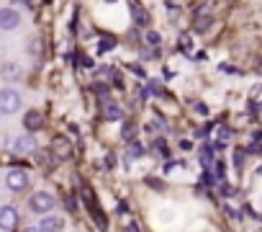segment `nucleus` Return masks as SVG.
Listing matches in <instances>:
<instances>
[{"label":"nucleus","instance_id":"1","mask_svg":"<svg viewBox=\"0 0 262 232\" xmlns=\"http://www.w3.org/2000/svg\"><path fill=\"white\" fill-rule=\"evenodd\" d=\"M21 103H24V98H21V93L16 88H3L0 90V113L3 116L16 113L21 108Z\"/></svg>","mask_w":262,"mask_h":232},{"label":"nucleus","instance_id":"2","mask_svg":"<svg viewBox=\"0 0 262 232\" xmlns=\"http://www.w3.org/2000/svg\"><path fill=\"white\" fill-rule=\"evenodd\" d=\"M57 204V199L49 194V191H36L31 199H29V209L36 211V214H44V211H52Z\"/></svg>","mask_w":262,"mask_h":232},{"label":"nucleus","instance_id":"3","mask_svg":"<svg viewBox=\"0 0 262 232\" xmlns=\"http://www.w3.org/2000/svg\"><path fill=\"white\" fill-rule=\"evenodd\" d=\"M29 183H31V178H29V173H26V170H11V173L6 176V186H8L13 194L26 191V188H29Z\"/></svg>","mask_w":262,"mask_h":232},{"label":"nucleus","instance_id":"4","mask_svg":"<svg viewBox=\"0 0 262 232\" xmlns=\"http://www.w3.org/2000/svg\"><path fill=\"white\" fill-rule=\"evenodd\" d=\"M34 150H36V140L31 134H21V137L11 140V152L13 155H26V152H34Z\"/></svg>","mask_w":262,"mask_h":232},{"label":"nucleus","instance_id":"5","mask_svg":"<svg viewBox=\"0 0 262 232\" xmlns=\"http://www.w3.org/2000/svg\"><path fill=\"white\" fill-rule=\"evenodd\" d=\"M21 24V13L16 8H0V29L3 31H13Z\"/></svg>","mask_w":262,"mask_h":232},{"label":"nucleus","instance_id":"6","mask_svg":"<svg viewBox=\"0 0 262 232\" xmlns=\"http://www.w3.org/2000/svg\"><path fill=\"white\" fill-rule=\"evenodd\" d=\"M18 227V211L13 206H0V229H16Z\"/></svg>","mask_w":262,"mask_h":232},{"label":"nucleus","instance_id":"7","mask_svg":"<svg viewBox=\"0 0 262 232\" xmlns=\"http://www.w3.org/2000/svg\"><path fill=\"white\" fill-rule=\"evenodd\" d=\"M82 196H85V206L90 209V214H93V219H95V224H100V227H105V217H103V211H98V206H95V196H93V191H90V188H82Z\"/></svg>","mask_w":262,"mask_h":232},{"label":"nucleus","instance_id":"8","mask_svg":"<svg viewBox=\"0 0 262 232\" xmlns=\"http://www.w3.org/2000/svg\"><path fill=\"white\" fill-rule=\"evenodd\" d=\"M64 227V219L62 217H57V214H47L44 219H39V224L34 227V229H44V232H57V229H62Z\"/></svg>","mask_w":262,"mask_h":232},{"label":"nucleus","instance_id":"9","mask_svg":"<svg viewBox=\"0 0 262 232\" xmlns=\"http://www.w3.org/2000/svg\"><path fill=\"white\" fill-rule=\"evenodd\" d=\"M54 152H57L59 160L70 158V155H72V145H70V140H67V137H57V140H54Z\"/></svg>","mask_w":262,"mask_h":232},{"label":"nucleus","instance_id":"10","mask_svg":"<svg viewBox=\"0 0 262 232\" xmlns=\"http://www.w3.org/2000/svg\"><path fill=\"white\" fill-rule=\"evenodd\" d=\"M24 127H26L29 132H36V129L41 127V113H36V111H29V113L24 116Z\"/></svg>","mask_w":262,"mask_h":232},{"label":"nucleus","instance_id":"11","mask_svg":"<svg viewBox=\"0 0 262 232\" xmlns=\"http://www.w3.org/2000/svg\"><path fill=\"white\" fill-rule=\"evenodd\" d=\"M103 116H105V119H108V122H118V119H121V116H123V113H121V108H118L116 103H111V101H105V103H103Z\"/></svg>","mask_w":262,"mask_h":232},{"label":"nucleus","instance_id":"12","mask_svg":"<svg viewBox=\"0 0 262 232\" xmlns=\"http://www.w3.org/2000/svg\"><path fill=\"white\" fill-rule=\"evenodd\" d=\"M0 75L13 80V78H21V67L16 62H6V65H0Z\"/></svg>","mask_w":262,"mask_h":232},{"label":"nucleus","instance_id":"13","mask_svg":"<svg viewBox=\"0 0 262 232\" xmlns=\"http://www.w3.org/2000/svg\"><path fill=\"white\" fill-rule=\"evenodd\" d=\"M131 13H134V21L139 24V26H144L147 24V13H144V8H139L134 0H131Z\"/></svg>","mask_w":262,"mask_h":232},{"label":"nucleus","instance_id":"14","mask_svg":"<svg viewBox=\"0 0 262 232\" xmlns=\"http://www.w3.org/2000/svg\"><path fill=\"white\" fill-rule=\"evenodd\" d=\"M144 152H147V150H144L142 142H134V140L128 142V158H142Z\"/></svg>","mask_w":262,"mask_h":232},{"label":"nucleus","instance_id":"15","mask_svg":"<svg viewBox=\"0 0 262 232\" xmlns=\"http://www.w3.org/2000/svg\"><path fill=\"white\" fill-rule=\"evenodd\" d=\"M144 42H147L149 47H160V44H162V36H160L157 31H147V34H144Z\"/></svg>","mask_w":262,"mask_h":232},{"label":"nucleus","instance_id":"16","mask_svg":"<svg viewBox=\"0 0 262 232\" xmlns=\"http://www.w3.org/2000/svg\"><path fill=\"white\" fill-rule=\"evenodd\" d=\"M211 163H213V158H211V147H203V152H201V165L208 170V168H211Z\"/></svg>","mask_w":262,"mask_h":232},{"label":"nucleus","instance_id":"17","mask_svg":"<svg viewBox=\"0 0 262 232\" xmlns=\"http://www.w3.org/2000/svg\"><path fill=\"white\" fill-rule=\"evenodd\" d=\"M29 52H31V57H39L41 54V42L39 39H31L29 42Z\"/></svg>","mask_w":262,"mask_h":232},{"label":"nucleus","instance_id":"18","mask_svg":"<svg viewBox=\"0 0 262 232\" xmlns=\"http://www.w3.org/2000/svg\"><path fill=\"white\" fill-rule=\"evenodd\" d=\"M113 47H116L113 39H103V42L98 44V52H108V49H113Z\"/></svg>","mask_w":262,"mask_h":232},{"label":"nucleus","instance_id":"19","mask_svg":"<svg viewBox=\"0 0 262 232\" xmlns=\"http://www.w3.org/2000/svg\"><path fill=\"white\" fill-rule=\"evenodd\" d=\"M121 134H123V140H126V142H131V140H134V137H131V134H134V127H131V124H123Z\"/></svg>","mask_w":262,"mask_h":232},{"label":"nucleus","instance_id":"20","mask_svg":"<svg viewBox=\"0 0 262 232\" xmlns=\"http://www.w3.org/2000/svg\"><path fill=\"white\" fill-rule=\"evenodd\" d=\"M137 95H139L142 101H147V98H149V88H142V85H139V90H137Z\"/></svg>","mask_w":262,"mask_h":232},{"label":"nucleus","instance_id":"21","mask_svg":"<svg viewBox=\"0 0 262 232\" xmlns=\"http://www.w3.org/2000/svg\"><path fill=\"white\" fill-rule=\"evenodd\" d=\"M180 47H183V49H190V39H188V36H180Z\"/></svg>","mask_w":262,"mask_h":232}]
</instances>
